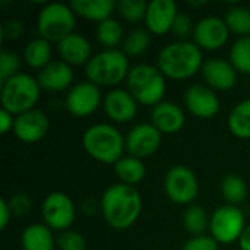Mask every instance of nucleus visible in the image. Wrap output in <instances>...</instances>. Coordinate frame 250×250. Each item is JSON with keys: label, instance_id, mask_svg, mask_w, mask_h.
<instances>
[{"label": "nucleus", "instance_id": "obj_1", "mask_svg": "<svg viewBox=\"0 0 250 250\" xmlns=\"http://www.w3.org/2000/svg\"><path fill=\"white\" fill-rule=\"evenodd\" d=\"M105 223L114 230H127L139 218L142 198L135 186L116 183L105 189L100 201Z\"/></svg>", "mask_w": 250, "mask_h": 250}, {"label": "nucleus", "instance_id": "obj_2", "mask_svg": "<svg viewBox=\"0 0 250 250\" xmlns=\"http://www.w3.org/2000/svg\"><path fill=\"white\" fill-rule=\"evenodd\" d=\"M202 50L193 41L188 40L170 42L157 57V67L160 72L173 81L192 78L202 69Z\"/></svg>", "mask_w": 250, "mask_h": 250}, {"label": "nucleus", "instance_id": "obj_3", "mask_svg": "<svg viewBox=\"0 0 250 250\" xmlns=\"http://www.w3.org/2000/svg\"><path fill=\"white\" fill-rule=\"evenodd\" d=\"M85 152L98 163L114 166L126 151V139L113 125L97 123L89 126L83 136Z\"/></svg>", "mask_w": 250, "mask_h": 250}, {"label": "nucleus", "instance_id": "obj_4", "mask_svg": "<svg viewBox=\"0 0 250 250\" xmlns=\"http://www.w3.org/2000/svg\"><path fill=\"white\" fill-rule=\"evenodd\" d=\"M129 57L123 50H103L92 56L85 66L86 81L97 86H116L126 82L130 72Z\"/></svg>", "mask_w": 250, "mask_h": 250}, {"label": "nucleus", "instance_id": "obj_5", "mask_svg": "<svg viewBox=\"0 0 250 250\" xmlns=\"http://www.w3.org/2000/svg\"><path fill=\"white\" fill-rule=\"evenodd\" d=\"M127 91L141 105H158L163 103L167 82L157 66L136 64L130 69L126 79Z\"/></svg>", "mask_w": 250, "mask_h": 250}, {"label": "nucleus", "instance_id": "obj_6", "mask_svg": "<svg viewBox=\"0 0 250 250\" xmlns=\"http://www.w3.org/2000/svg\"><path fill=\"white\" fill-rule=\"evenodd\" d=\"M40 83L28 73H18L1 83V108L15 117L35 108L40 100Z\"/></svg>", "mask_w": 250, "mask_h": 250}, {"label": "nucleus", "instance_id": "obj_7", "mask_svg": "<svg viewBox=\"0 0 250 250\" xmlns=\"http://www.w3.org/2000/svg\"><path fill=\"white\" fill-rule=\"evenodd\" d=\"M70 4L64 3H47L38 13L37 28L41 38L48 42L59 44L66 37L73 34L76 18Z\"/></svg>", "mask_w": 250, "mask_h": 250}, {"label": "nucleus", "instance_id": "obj_8", "mask_svg": "<svg viewBox=\"0 0 250 250\" xmlns=\"http://www.w3.org/2000/svg\"><path fill=\"white\" fill-rule=\"evenodd\" d=\"M245 214L239 207L234 205H223L218 207L209 221L211 236L223 245H230L239 242L245 229H246Z\"/></svg>", "mask_w": 250, "mask_h": 250}, {"label": "nucleus", "instance_id": "obj_9", "mask_svg": "<svg viewBox=\"0 0 250 250\" xmlns=\"http://www.w3.org/2000/svg\"><path fill=\"white\" fill-rule=\"evenodd\" d=\"M164 192L171 202L189 205L199 195L198 177L186 166H174L164 177Z\"/></svg>", "mask_w": 250, "mask_h": 250}, {"label": "nucleus", "instance_id": "obj_10", "mask_svg": "<svg viewBox=\"0 0 250 250\" xmlns=\"http://www.w3.org/2000/svg\"><path fill=\"white\" fill-rule=\"evenodd\" d=\"M41 215L44 224L56 231L70 230L75 221L76 209L73 201L62 192H53L47 195L41 204Z\"/></svg>", "mask_w": 250, "mask_h": 250}, {"label": "nucleus", "instance_id": "obj_11", "mask_svg": "<svg viewBox=\"0 0 250 250\" xmlns=\"http://www.w3.org/2000/svg\"><path fill=\"white\" fill-rule=\"evenodd\" d=\"M104 98L101 97L100 86L89 81L75 83L66 95L64 105L75 117H88L98 110Z\"/></svg>", "mask_w": 250, "mask_h": 250}, {"label": "nucleus", "instance_id": "obj_12", "mask_svg": "<svg viewBox=\"0 0 250 250\" xmlns=\"http://www.w3.org/2000/svg\"><path fill=\"white\" fill-rule=\"evenodd\" d=\"M230 29L224 19L218 16H207L195 23L193 42L207 51L220 50L230 38Z\"/></svg>", "mask_w": 250, "mask_h": 250}, {"label": "nucleus", "instance_id": "obj_13", "mask_svg": "<svg viewBox=\"0 0 250 250\" xmlns=\"http://www.w3.org/2000/svg\"><path fill=\"white\" fill-rule=\"evenodd\" d=\"M163 135L152 123H141L126 135V151L130 157L144 160L154 155L161 145Z\"/></svg>", "mask_w": 250, "mask_h": 250}, {"label": "nucleus", "instance_id": "obj_14", "mask_svg": "<svg viewBox=\"0 0 250 250\" xmlns=\"http://www.w3.org/2000/svg\"><path fill=\"white\" fill-rule=\"evenodd\" d=\"M185 105L189 113L198 119H212L220 111V98L214 89L205 83L190 85L185 91Z\"/></svg>", "mask_w": 250, "mask_h": 250}, {"label": "nucleus", "instance_id": "obj_15", "mask_svg": "<svg viewBox=\"0 0 250 250\" xmlns=\"http://www.w3.org/2000/svg\"><path fill=\"white\" fill-rule=\"evenodd\" d=\"M50 129V120L47 114L41 110H29L23 114L15 117L13 133L22 144H37L42 141Z\"/></svg>", "mask_w": 250, "mask_h": 250}, {"label": "nucleus", "instance_id": "obj_16", "mask_svg": "<svg viewBox=\"0 0 250 250\" xmlns=\"http://www.w3.org/2000/svg\"><path fill=\"white\" fill-rule=\"evenodd\" d=\"M138 101L132 97L127 89L114 88L105 94L103 107L107 117L114 123H129L136 117Z\"/></svg>", "mask_w": 250, "mask_h": 250}, {"label": "nucleus", "instance_id": "obj_17", "mask_svg": "<svg viewBox=\"0 0 250 250\" xmlns=\"http://www.w3.org/2000/svg\"><path fill=\"white\" fill-rule=\"evenodd\" d=\"M177 15V4L173 0H152L148 3L144 22L151 35H164L171 32Z\"/></svg>", "mask_w": 250, "mask_h": 250}, {"label": "nucleus", "instance_id": "obj_18", "mask_svg": "<svg viewBox=\"0 0 250 250\" xmlns=\"http://www.w3.org/2000/svg\"><path fill=\"white\" fill-rule=\"evenodd\" d=\"M201 72L205 85L214 91H230L237 83V70L230 60L209 59L204 62Z\"/></svg>", "mask_w": 250, "mask_h": 250}, {"label": "nucleus", "instance_id": "obj_19", "mask_svg": "<svg viewBox=\"0 0 250 250\" xmlns=\"http://www.w3.org/2000/svg\"><path fill=\"white\" fill-rule=\"evenodd\" d=\"M37 81L41 89L48 92H60L72 88L73 69L63 60H53L38 72Z\"/></svg>", "mask_w": 250, "mask_h": 250}, {"label": "nucleus", "instance_id": "obj_20", "mask_svg": "<svg viewBox=\"0 0 250 250\" xmlns=\"http://www.w3.org/2000/svg\"><path fill=\"white\" fill-rule=\"evenodd\" d=\"M151 123L160 130L161 135H174L183 129L186 116L183 110L174 103L163 101L152 108Z\"/></svg>", "mask_w": 250, "mask_h": 250}, {"label": "nucleus", "instance_id": "obj_21", "mask_svg": "<svg viewBox=\"0 0 250 250\" xmlns=\"http://www.w3.org/2000/svg\"><path fill=\"white\" fill-rule=\"evenodd\" d=\"M57 51L60 60L67 63L69 66H86L88 62L92 59V47L86 37L82 34L73 32L72 35L66 37L63 41L57 44Z\"/></svg>", "mask_w": 250, "mask_h": 250}, {"label": "nucleus", "instance_id": "obj_22", "mask_svg": "<svg viewBox=\"0 0 250 250\" xmlns=\"http://www.w3.org/2000/svg\"><path fill=\"white\" fill-rule=\"evenodd\" d=\"M70 7L75 15L82 16L86 21L101 23L111 18L114 10H117V1L114 0H73Z\"/></svg>", "mask_w": 250, "mask_h": 250}, {"label": "nucleus", "instance_id": "obj_23", "mask_svg": "<svg viewBox=\"0 0 250 250\" xmlns=\"http://www.w3.org/2000/svg\"><path fill=\"white\" fill-rule=\"evenodd\" d=\"M22 250H54L56 239L45 224H31L21 236Z\"/></svg>", "mask_w": 250, "mask_h": 250}, {"label": "nucleus", "instance_id": "obj_24", "mask_svg": "<svg viewBox=\"0 0 250 250\" xmlns=\"http://www.w3.org/2000/svg\"><path fill=\"white\" fill-rule=\"evenodd\" d=\"M23 60L31 69H37L38 72L44 69L48 63H51V42L38 37L31 40L23 50Z\"/></svg>", "mask_w": 250, "mask_h": 250}, {"label": "nucleus", "instance_id": "obj_25", "mask_svg": "<svg viewBox=\"0 0 250 250\" xmlns=\"http://www.w3.org/2000/svg\"><path fill=\"white\" fill-rule=\"evenodd\" d=\"M114 173L120 179V183L129 185V186H136L145 179V166L142 160L135 158V157H122L114 166Z\"/></svg>", "mask_w": 250, "mask_h": 250}, {"label": "nucleus", "instance_id": "obj_26", "mask_svg": "<svg viewBox=\"0 0 250 250\" xmlns=\"http://www.w3.org/2000/svg\"><path fill=\"white\" fill-rule=\"evenodd\" d=\"M229 129L239 139H250V98L240 101L229 114Z\"/></svg>", "mask_w": 250, "mask_h": 250}, {"label": "nucleus", "instance_id": "obj_27", "mask_svg": "<svg viewBox=\"0 0 250 250\" xmlns=\"http://www.w3.org/2000/svg\"><path fill=\"white\" fill-rule=\"evenodd\" d=\"M97 40L104 50H117L120 44L125 41L123 28L119 21L110 18L97 26Z\"/></svg>", "mask_w": 250, "mask_h": 250}, {"label": "nucleus", "instance_id": "obj_28", "mask_svg": "<svg viewBox=\"0 0 250 250\" xmlns=\"http://www.w3.org/2000/svg\"><path fill=\"white\" fill-rule=\"evenodd\" d=\"M209 221L211 218L208 217L207 211L198 205L189 207L183 214V226L186 231L192 234V237L204 236L205 231L209 230Z\"/></svg>", "mask_w": 250, "mask_h": 250}, {"label": "nucleus", "instance_id": "obj_29", "mask_svg": "<svg viewBox=\"0 0 250 250\" xmlns=\"http://www.w3.org/2000/svg\"><path fill=\"white\" fill-rule=\"evenodd\" d=\"M231 34L242 37H250V9L246 6H234L227 10L224 18Z\"/></svg>", "mask_w": 250, "mask_h": 250}, {"label": "nucleus", "instance_id": "obj_30", "mask_svg": "<svg viewBox=\"0 0 250 250\" xmlns=\"http://www.w3.org/2000/svg\"><path fill=\"white\" fill-rule=\"evenodd\" d=\"M151 45V32L144 28L130 31L123 41V53L127 57H138L148 51Z\"/></svg>", "mask_w": 250, "mask_h": 250}, {"label": "nucleus", "instance_id": "obj_31", "mask_svg": "<svg viewBox=\"0 0 250 250\" xmlns=\"http://www.w3.org/2000/svg\"><path fill=\"white\" fill-rule=\"evenodd\" d=\"M221 193L229 205L237 207L245 201L248 195V185L240 176L229 174L221 182Z\"/></svg>", "mask_w": 250, "mask_h": 250}, {"label": "nucleus", "instance_id": "obj_32", "mask_svg": "<svg viewBox=\"0 0 250 250\" xmlns=\"http://www.w3.org/2000/svg\"><path fill=\"white\" fill-rule=\"evenodd\" d=\"M230 63L237 73L250 75V37H242L230 48Z\"/></svg>", "mask_w": 250, "mask_h": 250}, {"label": "nucleus", "instance_id": "obj_33", "mask_svg": "<svg viewBox=\"0 0 250 250\" xmlns=\"http://www.w3.org/2000/svg\"><path fill=\"white\" fill-rule=\"evenodd\" d=\"M148 3L144 0H120L117 1V12L127 23H138L145 21Z\"/></svg>", "mask_w": 250, "mask_h": 250}, {"label": "nucleus", "instance_id": "obj_34", "mask_svg": "<svg viewBox=\"0 0 250 250\" xmlns=\"http://www.w3.org/2000/svg\"><path fill=\"white\" fill-rule=\"evenodd\" d=\"M21 57L13 53V51H7L3 50L0 53V83L6 82L7 79H10L12 76L21 73Z\"/></svg>", "mask_w": 250, "mask_h": 250}, {"label": "nucleus", "instance_id": "obj_35", "mask_svg": "<svg viewBox=\"0 0 250 250\" xmlns=\"http://www.w3.org/2000/svg\"><path fill=\"white\" fill-rule=\"evenodd\" d=\"M56 245L60 250H86V242L82 234L73 230H66L59 234Z\"/></svg>", "mask_w": 250, "mask_h": 250}, {"label": "nucleus", "instance_id": "obj_36", "mask_svg": "<svg viewBox=\"0 0 250 250\" xmlns=\"http://www.w3.org/2000/svg\"><path fill=\"white\" fill-rule=\"evenodd\" d=\"M193 31H195V23L192 22V18L188 15V13H180L177 15L174 23H173V28H171V32L179 38V40H186L189 35H193Z\"/></svg>", "mask_w": 250, "mask_h": 250}, {"label": "nucleus", "instance_id": "obj_37", "mask_svg": "<svg viewBox=\"0 0 250 250\" xmlns=\"http://www.w3.org/2000/svg\"><path fill=\"white\" fill-rule=\"evenodd\" d=\"M218 242L212 236H196L190 237L185 245L182 250H218Z\"/></svg>", "mask_w": 250, "mask_h": 250}, {"label": "nucleus", "instance_id": "obj_38", "mask_svg": "<svg viewBox=\"0 0 250 250\" xmlns=\"http://www.w3.org/2000/svg\"><path fill=\"white\" fill-rule=\"evenodd\" d=\"M9 204H10V208L13 211V215H18V217L26 215L32 208L31 198L28 195H23V193H18V195L12 196Z\"/></svg>", "mask_w": 250, "mask_h": 250}, {"label": "nucleus", "instance_id": "obj_39", "mask_svg": "<svg viewBox=\"0 0 250 250\" xmlns=\"http://www.w3.org/2000/svg\"><path fill=\"white\" fill-rule=\"evenodd\" d=\"M23 32V23L19 19H7L1 26L3 38L6 40H18Z\"/></svg>", "mask_w": 250, "mask_h": 250}, {"label": "nucleus", "instance_id": "obj_40", "mask_svg": "<svg viewBox=\"0 0 250 250\" xmlns=\"http://www.w3.org/2000/svg\"><path fill=\"white\" fill-rule=\"evenodd\" d=\"M12 217H13V211L10 208V204H9V201H6L3 198L0 201V230H4L9 226Z\"/></svg>", "mask_w": 250, "mask_h": 250}, {"label": "nucleus", "instance_id": "obj_41", "mask_svg": "<svg viewBox=\"0 0 250 250\" xmlns=\"http://www.w3.org/2000/svg\"><path fill=\"white\" fill-rule=\"evenodd\" d=\"M13 125H15V116L10 114L6 110H0V133L6 135L10 130H13Z\"/></svg>", "mask_w": 250, "mask_h": 250}, {"label": "nucleus", "instance_id": "obj_42", "mask_svg": "<svg viewBox=\"0 0 250 250\" xmlns=\"http://www.w3.org/2000/svg\"><path fill=\"white\" fill-rule=\"evenodd\" d=\"M239 248L240 250H250V224L245 229L242 237L239 239Z\"/></svg>", "mask_w": 250, "mask_h": 250}]
</instances>
